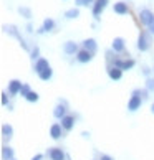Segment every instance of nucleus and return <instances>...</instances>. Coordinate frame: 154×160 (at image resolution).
I'll return each instance as SVG.
<instances>
[{"mask_svg":"<svg viewBox=\"0 0 154 160\" xmlns=\"http://www.w3.org/2000/svg\"><path fill=\"white\" fill-rule=\"evenodd\" d=\"M0 104H2L3 108H8V106L12 104L10 102V94L7 91H2V94H0Z\"/></svg>","mask_w":154,"mask_h":160,"instance_id":"cd10ccee","label":"nucleus"},{"mask_svg":"<svg viewBox=\"0 0 154 160\" xmlns=\"http://www.w3.org/2000/svg\"><path fill=\"white\" fill-rule=\"evenodd\" d=\"M25 101H27V102H32V104H35V102H38V101H40V94H38L37 91H33V89H32L30 92L27 94Z\"/></svg>","mask_w":154,"mask_h":160,"instance_id":"bb28decb","label":"nucleus"},{"mask_svg":"<svg viewBox=\"0 0 154 160\" xmlns=\"http://www.w3.org/2000/svg\"><path fill=\"white\" fill-rule=\"evenodd\" d=\"M151 46H152V35L147 30H139L138 41H136V48H138L141 53H146V51L151 50Z\"/></svg>","mask_w":154,"mask_h":160,"instance_id":"f03ea898","label":"nucleus"},{"mask_svg":"<svg viewBox=\"0 0 154 160\" xmlns=\"http://www.w3.org/2000/svg\"><path fill=\"white\" fill-rule=\"evenodd\" d=\"M121 55H118V53H114L113 50H106L104 51V61H106V68L108 66H114V63L118 61V58H119Z\"/></svg>","mask_w":154,"mask_h":160,"instance_id":"412c9836","label":"nucleus"},{"mask_svg":"<svg viewBox=\"0 0 154 160\" xmlns=\"http://www.w3.org/2000/svg\"><path fill=\"white\" fill-rule=\"evenodd\" d=\"M66 160H72V158H70V155H68V157H66Z\"/></svg>","mask_w":154,"mask_h":160,"instance_id":"a19ab883","label":"nucleus"},{"mask_svg":"<svg viewBox=\"0 0 154 160\" xmlns=\"http://www.w3.org/2000/svg\"><path fill=\"white\" fill-rule=\"evenodd\" d=\"M65 129L61 127V124L60 122H53L51 126H50V137L53 139V140H60V139H63L65 137Z\"/></svg>","mask_w":154,"mask_h":160,"instance_id":"f8f14e48","label":"nucleus"},{"mask_svg":"<svg viewBox=\"0 0 154 160\" xmlns=\"http://www.w3.org/2000/svg\"><path fill=\"white\" fill-rule=\"evenodd\" d=\"M35 33H37V35H45L46 32H45L43 27H40V28H37V30H35Z\"/></svg>","mask_w":154,"mask_h":160,"instance_id":"4c0bfd02","label":"nucleus"},{"mask_svg":"<svg viewBox=\"0 0 154 160\" xmlns=\"http://www.w3.org/2000/svg\"><path fill=\"white\" fill-rule=\"evenodd\" d=\"M114 66L123 69V71H131L136 66V60H134V58H123V56H119V58H118V61L114 63Z\"/></svg>","mask_w":154,"mask_h":160,"instance_id":"9d476101","label":"nucleus"},{"mask_svg":"<svg viewBox=\"0 0 154 160\" xmlns=\"http://www.w3.org/2000/svg\"><path fill=\"white\" fill-rule=\"evenodd\" d=\"M151 114H152V116H154V102H152V104H151Z\"/></svg>","mask_w":154,"mask_h":160,"instance_id":"ea45409f","label":"nucleus"},{"mask_svg":"<svg viewBox=\"0 0 154 160\" xmlns=\"http://www.w3.org/2000/svg\"><path fill=\"white\" fill-rule=\"evenodd\" d=\"M45 158V155H43V153H35V155L30 158V160H43Z\"/></svg>","mask_w":154,"mask_h":160,"instance_id":"f704fd0d","label":"nucleus"},{"mask_svg":"<svg viewBox=\"0 0 154 160\" xmlns=\"http://www.w3.org/2000/svg\"><path fill=\"white\" fill-rule=\"evenodd\" d=\"M22 86H23V82L20 79H10L8 81V84H7V92L10 94V98H17V96H20V91H22Z\"/></svg>","mask_w":154,"mask_h":160,"instance_id":"0eeeda50","label":"nucleus"},{"mask_svg":"<svg viewBox=\"0 0 154 160\" xmlns=\"http://www.w3.org/2000/svg\"><path fill=\"white\" fill-rule=\"evenodd\" d=\"M139 94H141V98H143V101H147V99H149V91H147L146 89V88H143V89H139Z\"/></svg>","mask_w":154,"mask_h":160,"instance_id":"473e14b6","label":"nucleus"},{"mask_svg":"<svg viewBox=\"0 0 154 160\" xmlns=\"http://www.w3.org/2000/svg\"><path fill=\"white\" fill-rule=\"evenodd\" d=\"M50 66H51V64H50V61L46 60V58H43V56H41L38 61H35V63H33V71H35L37 74H40L41 71H45L46 68H50Z\"/></svg>","mask_w":154,"mask_h":160,"instance_id":"6ab92c4d","label":"nucleus"},{"mask_svg":"<svg viewBox=\"0 0 154 160\" xmlns=\"http://www.w3.org/2000/svg\"><path fill=\"white\" fill-rule=\"evenodd\" d=\"M146 30H147V32H149V33L152 35V37H154V20L151 22V25H149V27H147V28H146Z\"/></svg>","mask_w":154,"mask_h":160,"instance_id":"c9c22d12","label":"nucleus"},{"mask_svg":"<svg viewBox=\"0 0 154 160\" xmlns=\"http://www.w3.org/2000/svg\"><path fill=\"white\" fill-rule=\"evenodd\" d=\"M41 58V55H40V46L38 45H33L32 46V51H30V60L35 63V61H38Z\"/></svg>","mask_w":154,"mask_h":160,"instance_id":"a878e982","label":"nucleus"},{"mask_svg":"<svg viewBox=\"0 0 154 160\" xmlns=\"http://www.w3.org/2000/svg\"><path fill=\"white\" fill-rule=\"evenodd\" d=\"M65 116H68V102L65 99H58L56 106L53 108V117L56 121H61Z\"/></svg>","mask_w":154,"mask_h":160,"instance_id":"20e7f679","label":"nucleus"},{"mask_svg":"<svg viewBox=\"0 0 154 160\" xmlns=\"http://www.w3.org/2000/svg\"><path fill=\"white\" fill-rule=\"evenodd\" d=\"M113 12H114L116 15H119V17H124V15H129V13H131V8H129L128 2L119 0V2H114V3H113Z\"/></svg>","mask_w":154,"mask_h":160,"instance_id":"ddd939ff","label":"nucleus"},{"mask_svg":"<svg viewBox=\"0 0 154 160\" xmlns=\"http://www.w3.org/2000/svg\"><path fill=\"white\" fill-rule=\"evenodd\" d=\"M81 48L86 50V51H90L91 55L94 56L98 53V41L94 40V38H85V40L81 41Z\"/></svg>","mask_w":154,"mask_h":160,"instance_id":"dca6fc26","label":"nucleus"},{"mask_svg":"<svg viewBox=\"0 0 154 160\" xmlns=\"http://www.w3.org/2000/svg\"><path fill=\"white\" fill-rule=\"evenodd\" d=\"M93 55H91V53L90 51H86V50H80L78 53H76V56H75V60L76 61H78V63H81V64H88V63H91L93 61Z\"/></svg>","mask_w":154,"mask_h":160,"instance_id":"a211bd4d","label":"nucleus"},{"mask_svg":"<svg viewBox=\"0 0 154 160\" xmlns=\"http://www.w3.org/2000/svg\"><path fill=\"white\" fill-rule=\"evenodd\" d=\"M111 50L118 55H124L126 53V40L123 37H114L113 41H111Z\"/></svg>","mask_w":154,"mask_h":160,"instance_id":"9b49d317","label":"nucleus"},{"mask_svg":"<svg viewBox=\"0 0 154 160\" xmlns=\"http://www.w3.org/2000/svg\"><path fill=\"white\" fill-rule=\"evenodd\" d=\"M46 157H48L50 160H66L68 153L65 152L61 147H50L48 150H46Z\"/></svg>","mask_w":154,"mask_h":160,"instance_id":"6e6552de","label":"nucleus"},{"mask_svg":"<svg viewBox=\"0 0 154 160\" xmlns=\"http://www.w3.org/2000/svg\"><path fill=\"white\" fill-rule=\"evenodd\" d=\"M2 30H3V33H7L8 37L15 38L17 41H19V45H20L25 51H28V53L32 51V46L28 45V41H27L25 38H23V35L20 33V30H19V27H17V25H13V23H8V25H3V27H2Z\"/></svg>","mask_w":154,"mask_h":160,"instance_id":"f257e3e1","label":"nucleus"},{"mask_svg":"<svg viewBox=\"0 0 154 160\" xmlns=\"http://www.w3.org/2000/svg\"><path fill=\"white\" fill-rule=\"evenodd\" d=\"M0 135H2V140L5 144H8L12 140V137H13V127H12V124H8V122L2 124V127H0Z\"/></svg>","mask_w":154,"mask_h":160,"instance_id":"4468645a","label":"nucleus"},{"mask_svg":"<svg viewBox=\"0 0 154 160\" xmlns=\"http://www.w3.org/2000/svg\"><path fill=\"white\" fill-rule=\"evenodd\" d=\"M81 137H83V139H88V140H90V137H91V134L88 132V130H83V132H81Z\"/></svg>","mask_w":154,"mask_h":160,"instance_id":"e433bc0d","label":"nucleus"},{"mask_svg":"<svg viewBox=\"0 0 154 160\" xmlns=\"http://www.w3.org/2000/svg\"><path fill=\"white\" fill-rule=\"evenodd\" d=\"M63 17L66 20H76L80 17V8L78 7H73V8H68L66 12L63 13Z\"/></svg>","mask_w":154,"mask_h":160,"instance_id":"4be33fe9","label":"nucleus"},{"mask_svg":"<svg viewBox=\"0 0 154 160\" xmlns=\"http://www.w3.org/2000/svg\"><path fill=\"white\" fill-rule=\"evenodd\" d=\"M17 12L23 17V18H27V20H30L32 17H33V13H32V8L30 7H25V5H20L19 8H17Z\"/></svg>","mask_w":154,"mask_h":160,"instance_id":"393cba45","label":"nucleus"},{"mask_svg":"<svg viewBox=\"0 0 154 160\" xmlns=\"http://www.w3.org/2000/svg\"><path fill=\"white\" fill-rule=\"evenodd\" d=\"M141 73H143V74L146 76V79H147V78H151V73H154V71H152L149 66H146V64H143V66H141Z\"/></svg>","mask_w":154,"mask_h":160,"instance_id":"2f4dec72","label":"nucleus"},{"mask_svg":"<svg viewBox=\"0 0 154 160\" xmlns=\"http://www.w3.org/2000/svg\"><path fill=\"white\" fill-rule=\"evenodd\" d=\"M30 91H32V86L28 84V82H23V86H22V91H20V96H22L23 99H25V98H27V94L30 92Z\"/></svg>","mask_w":154,"mask_h":160,"instance_id":"7c9ffc66","label":"nucleus"},{"mask_svg":"<svg viewBox=\"0 0 154 160\" xmlns=\"http://www.w3.org/2000/svg\"><path fill=\"white\" fill-rule=\"evenodd\" d=\"M108 3H109V0H96V2H94V5L91 7V15H93V18L96 20V22H99L101 13L106 10Z\"/></svg>","mask_w":154,"mask_h":160,"instance_id":"39448f33","label":"nucleus"},{"mask_svg":"<svg viewBox=\"0 0 154 160\" xmlns=\"http://www.w3.org/2000/svg\"><path fill=\"white\" fill-rule=\"evenodd\" d=\"M81 50V43H76L73 40H68L63 43V53L66 56H76V53Z\"/></svg>","mask_w":154,"mask_h":160,"instance_id":"1a4fd4ad","label":"nucleus"},{"mask_svg":"<svg viewBox=\"0 0 154 160\" xmlns=\"http://www.w3.org/2000/svg\"><path fill=\"white\" fill-rule=\"evenodd\" d=\"M138 20H139L141 25L147 28L151 25V22L154 20V12L151 8H141L139 13H138Z\"/></svg>","mask_w":154,"mask_h":160,"instance_id":"423d86ee","label":"nucleus"},{"mask_svg":"<svg viewBox=\"0 0 154 160\" xmlns=\"http://www.w3.org/2000/svg\"><path fill=\"white\" fill-rule=\"evenodd\" d=\"M94 2H96V0H75V7H78V8H81V7H93Z\"/></svg>","mask_w":154,"mask_h":160,"instance_id":"c85d7f7f","label":"nucleus"},{"mask_svg":"<svg viewBox=\"0 0 154 160\" xmlns=\"http://www.w3.org/2000/svg\"><path fill=\"white\" fill-rule=\"evenodd\" d=\"M98 160H114V157H111V155H108V153H99V157H98Z\"/></svg>","mask_w":154,"mask_h":160,"instance_id":"72a5a7b5","label":"nucleus"},{"mask_svg":"<svg viewBox=\"0 0 154 160\" xmlns=\"http://www.w3.org/2000/svg\"><path fill=\"white\" fill-rule=\"evenodd\" d=\"M0 152H2V160H13L15 158V150L10 144H3Z\"/></svg>","mask_w":154,"mask_h":160,"instance_id":"aec40b11","label":"nucleus"},{"mask_svg":"<svg viewBox=\"0 0 154 160\" xmlns=\"http://www.w3.org/2000/svg\"><path fill=\"white\" fill-rule=\"evenodd\" d=\"M152 71H154V68H152Z\"/></svg>","mask_w":154,"mask_h":160,"instance_id":"37998d69","label":"nucleus"},{"mask_svg":"<svg viewBox=\"0 0 154 160\" xmlns=\"http://www.w3.org/2000/svg\"><path fill=\"white\" fill-rule=\"evenodd\" d=\"M13 160H17V158H13Z\"/></svg>","mask_w":154,"mask_h":160,"instance_id":"79ce46f5","label":"nucleus"},{"mask_svg":"<svg viewBox=\"0 0 154 160\" xmlns=\"http://www.w3.org/2000/svg\"><path fill=\"white\" fill-rule=\"evenodd\" d=\"M60 124H61V127L65 129V132H72V130L75 129V126H76V116H73V114L65 116L63 119L60 121Z\"/></svg>","mask_w":154,"mask_h":160,"instance_id":"2eb2a0df","label":"nucleus"},{"mask_svg":"<svg viewBox=\"0 0 154 160\" xmlns=\"http://www.w3.org/2000/svg\"><path fill=\"white\" fill-rule=\"evenodd\" d=\"M106 74H108V78L111 81H121L124 71L119 69V68H116V66H108L106 68Z\"/></svg>","mask_w":154,"mask_h":160,"instance_id":"f3484780","label":"nucleus"},{"mask_svg":"<svg viewBox=\"0 0 154 160\" xmlns=\"http://www.w3.org/2000/svg\"><path fill=\"white\" fill-rule=\"evenodd\" d=\"M143 102L144 101L139 94V89H134L128 99V112H138L141 109V106H143Z\"/></svg>","mask_w":154,"mask_h":160,"instance_id":"7ed1b4c3","label":"nucleus"},{"mask_svg":"<svg viewBox=\"0 0 154 160\" xmlns=\"http://www.w3.org/2000/svg\"><path fill=\"white\" fill-rule=\"evenodd\" d=\"M27 33H33V25L32 23H27Z\"/></svg>","mask_w":154,"mask_h":160,"instance_id":"58836bf2","label":"nucleus"},{"mask_svg":"<svg viewBox=\"0 0 154 160\" xmlns=\"http://www.w3.org/2000/svg\"><path fill=\"white\" fill-rule=\"evenodd\" d=\"M41 27L45 28V32H46V33H50V32L55 30L56 23H55V20H53V18H50V17H46V18L43 20V23H41Z\"/></svg>","mask_w":154,"mask_h":160,"instance_id":"b1692460","label":"nucleus"},{"mask_svg":"<svg viewBox=\"0 0 154 160\" xmlns=\"http://www.w3.org/2000/svg\"><path fill=\"white\" fill-rule=\"evenodd\" d=\"M144 88L149 92H154V76H151V78H147L146 82H144Z\"/></svg>","mask_w":154,"mask_h":160,"instance_id":"c756f323","label":"nucleus"},{"mask_svg":"<svg viewBox=\"0 0 154 160\" xmlns=\"http://www.w3.org/2000/svg\"><path fill=\"white\" fill-rule=\"evenodd\" d=\"M38 76V79L40 81H43V82H48L51 78H53V69H51V66L50 68H46L45 71H41L40 74H37Z\"/></svg>","mask_w":154,"mask_h":160,"instance_id":"5701e85b","label":"nucleus"}]
</instances>
